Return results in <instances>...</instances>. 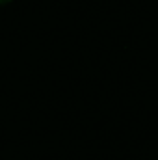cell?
<instances>
[{"label":"cell","instance_id":"obj_1","mask_svg":"<svg viewBox=\"0 0 158 160\" xmlns=\"http://www.w3.org/2000/svg\"><path fill=\"white\" fill-rule=\"evenodd\" d=\"M6 2H9V0H0V4H6Z\"/></svg>","mask_w":158,"mask_h":160}]
</instances>
